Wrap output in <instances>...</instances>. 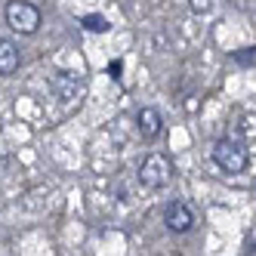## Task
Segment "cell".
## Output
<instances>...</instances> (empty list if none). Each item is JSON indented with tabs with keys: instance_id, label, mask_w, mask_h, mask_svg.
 I'll list each match as a JSON object with an SVG mask.
<instances>
[{
	"instance_id": "8992f818",
	"label": "cell",
	"mask_w": 256,
	"mask_h": 256,
	"mask_svg": "<svg viewBox=\"0 0 256 256\" xmlns=\"http://www.w3.org/2000/svg\"><path fill=\"white\" fill-rule=\"evenodd\" d=\"M19 62H22L19 46H16L12 40H0V74L4 78L16 74V71H19Z\"/></svg>"
},
{
	"instance_id": "5b68a950",
	"label": "cell",
	"mask_w": 256,
	"mask_h": 256,
	"mask_svg": "<svg viewBox=\"0 0 256 256\" xmlns=\"http://www.w3.org/2000/svg\"><path fill=\"white\" fill-rule=\"evenodd\" d=\"M136 126H139V136L145 139V142H154L158 136H160V130H164V118H160V112L158 108H139V114H136Z\"/></svg>"
},
{
	"instance_id": "7a4b0ae2",
	"label": "cell",
	"mask_w": 256,
	"mask_h": 256,
	"mask_svg": "<svg viewBox=\"0 0 256 256\" xmlns=\"http://www.w3.org/2000/svg\"><path fill=\"white\" fill-rule=\"evenodd\" d=\"M170 179H173V160L167 154H158L154 152V154H148L139 164V182H142V188H148V192L167 188Z\"/></svg>"
},
{
	"instance_id": "6da1fadb",
	"label": "cell",
	"mask_w": 256,
	"mask_h": 256,
	"mask_svg": "<svg viewBox=\"0 0 256 256\" xmlns=\"http://www.w3.org/2000/svg\"><path fill=\"white\" fill-rule=\"evenodd\" d=\"M213 164L222 173H228V176H238V173H244L247 167H250V152H247V145H241V142H234V139H219L216 145H213Z\"/></svg>"
},
{
	"instance_id": "3957f363",
	"label": "cell",
	"mask_w": 256,
	"mask_h": 256,
	"mask_svg": "<svg viewBox=\"0 0 256 256\" xmlns=\"http://www.w3.org/2000/svg\"><path fill=\"white\" fill-rule=\"evenodd\" d=\"M4 16H6V25L16 34H34L40 28V10L28 4V0H10Z\"/></svg>"
},
{
	"instance_id": "52a82bcc",
	"label": "cell",
	"mask_w": 256,
	"mask_h": 256,
	"mask_svg": "<svg viewBox=\"0 0 256 256\" xmlns=\"http://www.w3.org/2000/svg\"><path fill=\"white\" fill-rule=\"evenodd\" d=\"M80 22H84V28H86V31H99V34H105L108 28H112L105 16H84Z\"/></svg>"
},
{
	"instance_id": "277c9868",
	"label": "cell",
	"mask_w": 256,
	"mask_h": 256,
	"mask_svg": "<svg viewBox=\"0 0 256 256\" xmlns=\"http://www.w3.org/2000/svg\"><path fill=\"white\" fill-rule=\"evenodd\" d=\"M164 226L173 234H186V232L194 228V213L182 204V200H173V204H167V210H164Z\"/></svg>"
},
{
	"instance_id": "9c48e42d",
	"label": "cell",
	"mask_w": 256,
	"mask_h": 256,
	"mask_svg": "<svg viewBox=\"0 0 256 256\" xmlns=\"http://www.w3.org/2000/svg\"><path fill=\"white\" fill-rule=\"evenodd\" d=\"M253 56H256V46H250L247 52H238L234 59H238V62H247V65H253Z\"/></svg>"
},
{
	"instance_id": "ba28073f",
	"label": "cell",
	"mask_w": 256,
	"mask_h": 256,
	"mask_svg": "<svg viewBox=\"0 0 256 256\" xmlns=\"http://www.w3.org/2000/svg\"><path fill=\"white\" fill-rule=\"evenodd\" d=\"M188 6H192V12L204 16V12H210V10H213V0H188Z\"/></svg>"
}]
</instances>
